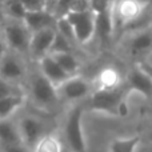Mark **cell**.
Wrapping results in <instances>:
<instances>
[{
    "label": "cell",
    "instance_id": "30",
    "mask_svg": "<svg viewBox=\"0 0 152 152\" xmlns=\"http://www.w3.org/2000/svg\"><path fill=\"white\" fill-rule=\"evenodd\" d=\"M5 20V16H4V10H3V3L0 1V23Z\"/></svg>",
    "mask_w": 152,
    "mask_h": 152
},
{
    "label": "cell",
    "instance_id": "7",
    "mask_svg": "<svg viewBox=\"0 0 152 152\" xmlns=\"http://www.w3.org/2000/svg\"><path fill=\"white\" fill-rule=\"evenodd\" d=\"M28 58L8 50L0 60V77L13 84H19L27 77L29 71Z\"/></svg>",
    "mask_w": 152,
    "mask_h": 152
},
{
    "label": "cell",
    "instance_id": "29",
    "mask_svg": "<svg viewBox=\"0 0 152 152\" xmlns=\"http://www.w3.org/2000/svg\"><path fill=\"white\" fill-rule=\"evenodd\" d=\"M139 64L143 67V69H144V71L147 72V74L152 77V67H151V66H148V64H145V63H143V61H142V63H139Z\"/></svg>",
    "mask_w": 152,
    "mask_h": 152
},
{
    "label": "cell",
    "instance_id": "2",
    "mask_svg": "<svg viewBox=\"0 0 152 152\" xmlns=\"http://www.w3.org/2000/svg\"><path fill=\"white\" fill-rule=\"evenodd\" d=\"M128 94L126 83L115 89H92L89 94V107L97 112L120 116L127 112L126 96Z\"/></svg>",
    "mask_w": 152,
    "mask_h": 152
},
{
    "label": "cell",
    "instance_id": "6",
    "mask_svg": "<svg viewBox=\"0 0 152 152\" xmlns=\"http://www.w3.org/2000/svg\"><path fill=\"white\" fill-rule=\"evenodd\" d=\"M1 34L8 45V50L28 58V47L32 32L23 20L5 19L1 23Z\"/></svg>",
    "mask_w": 152,
    "mask_h": 152
},
{
    "label": "cell",
    "instance_id": "13",
    "mask_svg": "<svg viewBox=\"0 0 152 152\" xmlns=\"http://www.w3.org/2000/svg\"><path fill=\"white\" fill-rule=\"evenodd\" d=\"M123 77L116 67L107 66L97 72L92 81L94 89H115L123 86Z\"/></svg>",
    "mask_w": 152,
    "mask_h": 152
},
{
    "label": "cell",
    "instance_id": "1",
    "mask_svg": "<svg viewBox=\"0 0 152 152\" xmlns=\"http://www.w3.org/2000/svg\"><path fill=\"white\" fill-rule=\"evenodd\" d=\"M116 50L131 64H139L152 52V23L121 32L115 40Z\"/></svg>",
    "mask_w": 152,
    "mask_h": 152
},
{
    "label": "cell",
    "instance_id": "24",
    "mask_svg": "<svg viewBox=\"0 0 152 152\" xmlns=\"http://www.w3.org/2000/svg\"><path fill=\"white\" fill-rule=\"evenodd\" d=\"M26 12L47 10V0H20Z\"/></svg>",
    "mask_w": 152,
    "mask_h": 152
},
{
    "label": "cell",
    "instance_id": "35",
    "mask_svg": "<svg viewBox=\"0 0 152 152\" xmlns=\"http://www.w3.org/2000/svg\"><path fill=\"white\" fill-rule=\"evenodd\" d=\"M140 1H144V3H145V4H147V5H148V0H140Z\"/></svg>",
    "mask_w": 152,
    "mask_h": 152
},
{
    "label": "cell",
    "instance_id": "31",
    "mask_svg": "<svg viewBox=\"0 0 152 152\" xmlns=\"http://www.w3.org/2000/svg\"><path fill=\"white\" fill-rule=\"evenodd\" d=\"M143 63H145V64H148V66H151V67H152V52L147 56V58H145V60L143 61Z\"/></svg>",
    "mask_w": 152,
    "mask_h": 152
},
{
    "label": "cell",
    "instance_id": "34",
    "mask_svg": "<svg viewBox=\"0 0 152 152\" xmlns=\"http://www.w3.org/2000/svg\"><path fill=\"white\" fill-rule=\"evenodd\" d=\"M148 7L152 10V0H148Z\"/></svg>",
    "mask_w": 152,
    "mask_h": 152
},
{
    "label": "cell",
    "instance_id": "12",
    "mask_svg": "<svg viewBox=\"0 0 152 152\" xmlns=\"http://www.w3.org/2000/svg\"><path fill=\"white\" fill-rule=\"evenodd\" d=\"M36 67L43 74V76H44L45 79H48L56 88H58L64 80H67V79L69 77V76L63 71V68L58 64V61L53 59V56L50 55V53L40 59L36 63Z\"/></svg>",
    "mask_w": 152,
    "mask_h": 152
},
{
    "label": "cell",
    "instance_id": "4",
    "mask_svg": "<svg viewBox=\"0 0 152 152\" xmlns=\"http://www.w3.org/2000/svg\"><path fill=\"white\" fill-rule=\"evenodd\" d=\"M64 18L71 26L77 45L84 47L95 40L97 13L94 8L86 11H71Z\"/></svg>",
    "mask_w": 152,
    "mask_h": 152
},
{
    "label": "cell",
    "instance_id": "33",
    "mask_svg": "<svg viewBox=\"0 0 152 152\" xmlns=\"http://www.w3.org/2000/svg\"><path fill=\"white\" fill-rule=\"evenodd\" d=\"M61 152H72V151H69L68 148H67L66 145H64V147H63V150H61Z\"/></svg>",
    "mask_w": 152,
    "mask_h": 152
},
{
    "label": "cell",
    "instance_id": "3",
    "mask_svg": "<svg viewBox=\"0 0 152 152\" xmlns=\"http://www.w3.org/2000/svg\"><path fill=\"white\" fill-rule=\"evenodd\" d=\"M34 64H35V69L34 71H28L26 77L28 79L29 95H31L32 102L39 108L50 110L59 100L58 89L48 79H45L43 76V74L36 67V63Z\"/></svg>",
    "mask_w": 152,
    "mask_h": 152
},
{
    "label": "cell",
    "instance_id": "28",
    "mask_svg": "<svg viewBox=\"0 0 152 152\" xmlns=\"http://www.w3.org/2000/svg\"><path fill=\"white\" fill-rule=\"evenodd\" d=\"M145 142L152 143V119L147 124V128H145Z\"/></svg>",
    "mask_w": 152,
    "mask_h": 152
},
{
    "label": "cell",
    "instance_id": "32",
    "mask_svg": "<svg viewBox=\"0 0 152 152\" xmlns=\"http://www.w3.org/2000/svg\"><path fill=\"white\" fill-rule=\"evenodd\" d=\"M53 3H55V0H47V10L51 11V8H52Z\"/></svg>",
    "mask_w": 152,
    "mask_h": 152
},
{
    "label": "cell",
    "instance_id": "11",
    "mask_svg": "<svg viewBox=\"0 0 152 152\" xmlns=\"http://www.w3.org/2000/svg\"><path fill=\"white\" fill-rule=\"evenodd\" d=\"M124 83L128 91H134L139 95H143L148 100L152 97V77L143 69L140 64H132Z\"/></svg>",
    "mask_w": 152,
    "mask_h": 152
},
{
    "label": "cell",
    "instance_id": "26",
    "mask_svg": "<svg viewBox=\"0 0 152 152\" xmlns=\"http://www.w3.org/2000/svg\"><path fill=\"white\" fill-rule=\"evenodd\" d=\"M7 51H8V45H7V43H5V39H4V36H3L1 31H0V60H1V58L7 53Z\"/></svg>",
    "mask_w": 152,
    "mask_h": 152
},
{
    "label": "cell",
    "instance_id": "14",
    "mask_svg": "<svg viewBox=\"0 0 152 152\" xmlns=\"http://www.w3.org/2000/svg\"><path fill=\"white\" fill-rule=\"evenodd\" d=\"M23 21L31 32H36L45 28H55L56 27V18L53 13L48 10L42 11H29L26 12Z\"/></svg>",
    "mask_w": 152,
    "mask_h": 152
},
{
    "label": "cell",
    "instance_id": "27",
    "mask_svg": "<svg viewBox=\"0 0 152 152\" xmlns=\"http://www.w3.org/2000/svg\"><path fill=\"white\" fill-rule=\"evenodd\" d=\"M136 152H152V143L150 142H145L144 144L143 143H140L139 147H137Z\"/></svg>",
    "mask_w": 152,
    "mask_h": 152
},
{
    "label": "cell",
    "instance_id": "22",
    "mask_svg": "<svg viewBox=\"0 0 152 152\" xmlns=\"http://www.w3.org/2000/svg\"><path fill=\"white\" fill-rule=\"evenodd\" d=\"M72 3H74V0H55L52 8H51V12L53 13L56 20L60 18H64L71 11Z\"/></svg>",
    "mask_w": 152,
    "mask_h": 152
},
{
    "label": "cell",
    "instance_id": "20",
    "mask_svg": "<svg viewBox=\"0 0 152 152\" xmlns=\"http://www.w3.org/2000/svg\"><path fill=\"white\" fill-rule=\"evenodd\" d=\"M3 10H4L5 19H11V20H23L26 15V10L21 5L20 0H4Z\"/></svg>",
    "mask_w": 152,
    "mask_h": 152
},
{
    "label": "cell",
    "instance_id": "15",
    "mask_svg": "<svg viewBox=\"0 0 152 152\" xmlns=\"http://www.w3.org/2000/svg\"><path fill=\"white\" fill-rule=\"evenodd\" d=\"M24 102H26V95L23 91L1 97L0 99V120L10 119L19 108L23 107Z\"/></svg>",
    "mask_w": 152,
    "mask_h": 152
},
{
    "label": "cell",
    "instance_id": "23",
    "mask_svg": "<svg viewBox=\"0 0 152 152\" xmlns=\"http://www.w3.org/2000/svg\"><path fill=\"white\" fill-rule=\"evenodd\" d=\"M18 92H21V89L19 88L18 84L10 83V81H7V80L0 77V99L8 96V95L18 94Z\"/></svg>",
    "mask_w": 152,
    "mask_h": 152
},
{
    "label": "cell",
    "instance_id": "17",
    "mask_svg": "<svg viewBox=\"0 0 152 152\" xmlns=\"http://www.w3.org/2000/svg\"><path fill=\"white\" fill-rule=\"evenodd\" d=\"M12 144H21L18 126L10 119L0 120V147Z\"/></svg>",
    "mask_w": 152,
    "mask_h": 152
},
{
    "label": "cell",
    "instance_id": "19",
    "mask_svg": "<svg viewBox=\"0 0 152 152\" xmlns=\"http://www.w3.org/2000/svg\"><path fill=\"white\" fill-rule=\"evenodd\" d=\"M63 143L52 134H45L32 148V152H61Z\"/></svg>",
    "mask_w": 152,
    "mask_h": 152
},
{
    "label": "cell",
    "instance_id": "10",
    "mask_svg": "<svg viewBox=\"0 0 152 152\" xmlns=\"http://www.w3.org/2000/svg\"><path fill=\"white\" fill-rule=\"evenodd\" d=\"M59 97L66 100H81L92 92V83L80 75L69 76L58 87Z\"/></svg>",
    "mask_w": 152,
    "mask_h": 152
},
{
    "label": "cell",
    "instance_id": "9",
    "mask_svg": "<svg viewBox=\"0 0 152 152\" xmlns=\"http://www.w3.org/2000/svg\"><path fill=\"white\" fill-rule=\"evenodd\" d=\"M55 34H56V27L55 28H45L36 32H32L28 47L29 61L37 63L42 58H44V56H47L50 53Z\"/></svg>",
    "mask_w": 152,
    "mask_h": 152
},
{
    "label": "cell",
    "instance_id": "18",
    "mask_svg": "<svg viewBox=\"0 0 152 152\" xmlns=\"http://www.w3.org/2000/svg\"><path fill=\"white\" fill-rule=\"evenodd\" d=\"M140 143H142V136L140 135L118 137V139L111 142L108 152H136Z\"/></svg>",
    "mask_w": 152,
    "mask_h": 152
},
{
    "label": "cell",
    "instance_id": "16",
    "mask_svg": "<svg viewBox=\"0 0 152 152\" xmlns=\"http://www.w3.org/2000/svg\"><path fill=\"white\" fill-rule=\"evenodd\" d=\"M53 56L58 64L63 68V71L66 72L68 76H74L79 75L80 71V59L76 56L75 52H59V53H50Z\"/></svg>",
    "mask_w": 152,
    "mask_h": 152
},
{
    "label": "cell",
    "instance_id": "5",
    "mask_svg": "<svg viewBox=\"0 0 152 152\" xmlns=\"http://www.w3.org/2000/svg\"><path fill=\"white\" fill-rule=\"evenodd\" d=\"M83 115L84 107L76 104L68 112L64 124V137L66 147L72 152H87V142L83 129Z\"/></svg>",
    "mask_w": 152,
    "mask_h": 152
},
{
    "label": "cell",
    "instance_id": "8",
    "mask_svg": "<svg viewBox=\"0 0 152 152\" xmlns=\"http://www.w3.org/2000/svg\"><path fill=\"white\" fill-rule=\"evenodd\" d=\"M19 131V136H20L21 144L27 148V150L32 151L37 142L44 136L45 134V124L43 120L35 118V116H23L20 120L16 123Z\"/></svg>",
    "mask_w": 152,
    "mask_h": 152
},
{
    "label": "cell",
    "instance_id": "25",
    "mask_svg": "<svg viewBox=\"0 0 152 152\" xmlns=\"http://www.w3.org/2000/svg\"><path fill=\"white\" fill-rule=\"evenodd\" d=\"M3 152H29L23 144H12V145H3L0 147Z\"/></svg>",
    "mask_w": 152,
    "mask_h": 152
},
{
    "label": "cell",
    "instance_id": "37",
    "mask_svg": "<svg viewBox=\"0 0 152 152\" xmlns=\"http://www.w3.org/2000/svg\"><path fill=\"white\" fill-rule=\"evenodd\" d=\"M0 1H1V3H3V1H4V0H0Z\"/></svg>",
    "mask_w": 152,
    "mask_h": 152
},
{
    "label": "cell",
    "instance_id": "36",
    "mask_svg": "<svg viewBox=\"0 0 152 152\" xmlns=\"http://www.w3.org/2000/svg\"><path fill=\"white\" fill-rule=\"evenodd\" d=\"M0 31H1V23H0Z\"/></svg>",
    "mask_w": 152,
    "mask_h": 152
},
{
    "label": "cell",
    "instance_id": "21",
    "mask_svg": "<svg viewBox=\"0 0 152 152\" xmlns=\"http://www.w3.org/2000/svg\"><path fill=\"white\" fill-rule=\"evenodd\" d=\"M76 45L72 42H69L66 36L56 31L55 37L52 42V47H51L50 53H59V52H75Z\"/></svg>",
    "mask_w": 152,
    "mask_h": 152
},
{
    "label": "cell",
    "instance_id": "38",
    "mask_svg": "<svg viewBox=\"0 0 152 152\" xmlns=\"http://www.w3.org/2000/svg\"><path fill=\"white\" fill-rule=\"evenodd\" d=\"M150 100H152V97H151V99H150Z\"/></svg>",
    "mask_w": 152,
    "mask_h": 152
}]
</instances>
